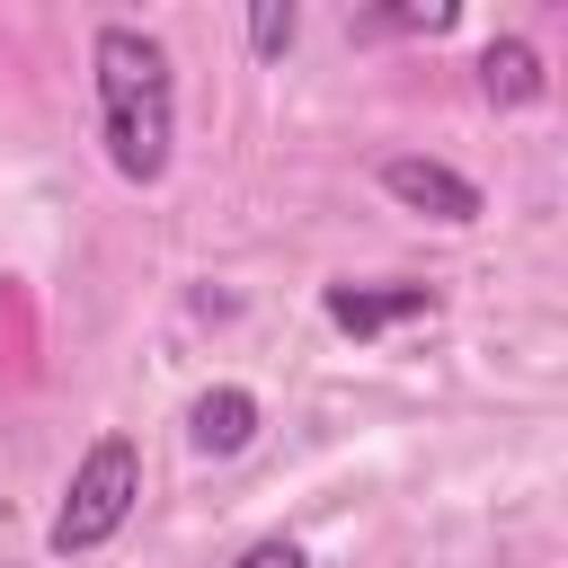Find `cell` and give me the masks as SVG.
Listing matches in <instances>:
<instances>
[{
	"label": "cell",
	"mask_w": 568,
	"mask_h": 568,
	"mask_svg": "<svg viewBox=\"0 0 568 568\" xmlns=\"http://www.w3.org/2000/svg\"><path fill=\"white\" fill-rule=\"evenodd\" d=\"M382 195L390 204H408V213H435V222H479V186L462 178V169H444V160H382Z\"/></svg>",
	"instance_id": "obj_3"
},
{
	"label": "cell",
	"mask_w": 568,
	"mask_h": 568,
	"mask_svg": "<svg viewBox=\"0 0 568 568\" xmlns=\"http://www.w3.org/2000/svg\"><path fill=\"white\" fill-rule=\"evenodd\" d=\"M186 435H195V453H248L257 444V399L222 382V390H204L186 408Z\"/></svg>",
	"instance_id": "obj_6"
},
{
	"label": "cell",
	"mask_w": 568,
	"mask_h": 568,
	"mask_svg": "<svg viewBox=\"0 0 568 568\" xmlns=\"http://www.w3.org/2000/svg\"><path fill=\"white\" fill-rule=\"evenodd\" d=\"M89 71H98V133H106L115 178L160 186L169 178V151H178V80H169V53L142 27H98L89 36Z\"/></svg>",
	"instance_id": "obj_1"
},
{
	"label": "cell",
	"mask_w": 568,
	"mask_h": 568,
	"mask_svg": "<svg viewBox=\"0 0 568 568\" xmlns=\"http://www.w3.org/2000/svg\"><path fill=\"white\" fill-rule=\"evenodd\" d=\"M462 9L453 0H435V9H382V18H355V36H444Z\"/></svg>",
	"instance_id": "obj_8"
},
{
	"label": "cell",
	"mask_w": 568,
	"mask_h": 568,
	"mask_svg": "<svg viewBox=\"0 0 568 568\" xmlns=\"http://www.w3.org/2000/svg\"><path fill=\"white\" fill-rule=\"evenodd\" d=\"M293 36H302V9H293V0H266V9H248V53H257V62L293 53Z\"/></svg>",
	"instance_id": "obj_7"
},
{
	"label": "cell",
	"mask_w": 568,
	"mask_h": 568,
	"mask_svg": "<svg viewBox=\"0 0 568 568\" xmlns=\"http://www.w3.org/2000/svg\"><path fill=\"white\" fill-rule=\"evenodd\" d=\"M320 311H328V328H346V337H382V328H399V320H426L435 293H426V284H328Z\"/></svg>",
	"instance_id": "obj_4"
},
{
	"label": "cell",
	"mask_w": 568,
	"mask_h": 568,
	"mask_svg": "<svg viewBox=\"0 0 568 568\" xmlns=\"http://www.w3.org/2000/svg\"><path fill=\"white\" fill-rule=\"evenodd\" d=\"M231 568H311V559H302V541H284V532H275V541H248Z\"/></svg>",
	"instance_id": "obj_9"
},
{
	"label": "cell",
	"mask_w": 568,
	"mask_h": 568,
	"mask_svg": "<svg viewBox=\"0 0 568 568\" xmlns=\"http://www.w3.org/2000/svg\"><path fill=\"white\" fill-rule=\"evenodd\" d=\"M133 497H142V444H133V435H98L89 462L71 470L62 506H53V532H44L53 559H89V550H106V541L124 532Z\"/></svg>",
	"instance_id": "obj_2"
},
{
	"label": "cell",
	"mask_w": 568,
	"mask_h": 568,
	"mask_svg": "<svg viewBox=\"0 0 568 568\" xmlns=\"http://www.w3.org/2000/svg\"><path fill=\"white\" fill-rule=\"evenodd\" d=\"M550 89V71H541V53L524 44V36H497L488 53H479V98L488 106H532Z\"/></svg>",
	"instance_id": "obj_5"
}]
</instances>
